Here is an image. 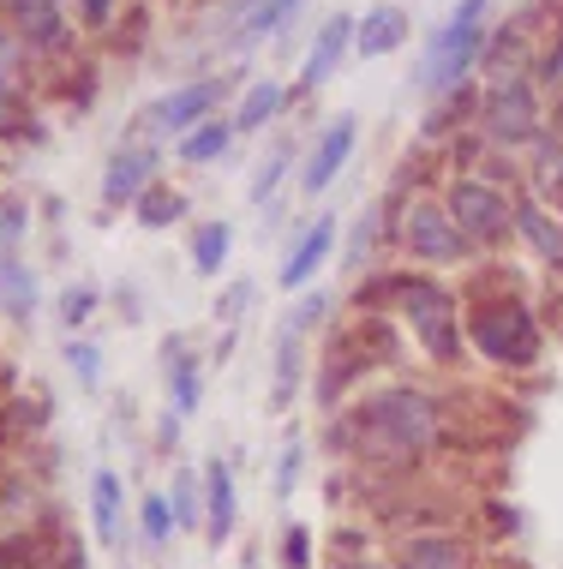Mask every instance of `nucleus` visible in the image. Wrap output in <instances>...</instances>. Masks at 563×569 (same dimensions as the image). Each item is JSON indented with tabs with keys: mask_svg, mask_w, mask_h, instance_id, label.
Instances as JSON below:
<instances>
[{
	"mask_svg": "<svg viewBox=\"0 0 563 569\" xmlns=\"http://www.w3.org/2000/svg\"><path fill=\"white\" fill-rule=\"evenodd\" d=\"M174 443H180V413L169 408V413L157 420V450H174Z\"/></svg>",
	"mask_w": 563,
	"mask_h": 569,
	"instance_id": "nucleus-44",
	"label": "nucleus"
},
{
	"mask_svg": "<svg viewBox=\"0 0 563 569\" xmlns=\"http://www.w3.org/2000/svg\"><path fill=\"white\" fill-rule=\"evenodd\" d=\"M30 234V198L24 192H0V252H19Z\"/></svg>",
	"mask_w": 563,
	"mask_h": 569,
	"instance_id": "nucleus-38",
	"label": "nucleus"
},
{
	"mask_svg": "<svg viewBox=\"0 0 563 569\" xmlns=\"http://www.w3.org/2000/svg\"><path fill=\"white\" fill-rule=\"evenodd\" d=\"M342 252V228L336 217H312L288 234L282 258H277V288L282 295H306L312 282H324V264Z\"/></svg>",
	"mask_w": 563,
	"mask_h": 569,
	"instance_id": "nucleus-10",
	"label": "nucleus"
},
{
	"mask_svg": "<svg viewBox=\"0 0 563 569\" xmlns=\"http://www.w3.org/2000/svg\"><path fill=\"white\" fill-rule=\"evenodd\" d=\"M384 217H390V246L414 270L444 276V270H462V264L474 270L480 264L474 240L455 228L444 192H384Z\"/></svg>",
	"mask_w": 563,
	"mask_h": 569,
	"instance_id": "nucleus-3",
	"label": "nucleus"
},
{
	"mask_svg": "<svg viewBox=\"0 0 563 569\" xmlns=\"http://www.w3.org/2000/svg\"><path fill=\"white\" fill-rule=\"evenodd\" d=\"M198 473H204V540H210V551H222L228 540H234V528H240L234 461H228V456H210Z\"/></svg>",
	"mask_w": 563,
	"mask_h": 569,
	"instance_id": "nucleus-14",
	"label": "nucleus"
},
{
	"mask_svg": "<svg viewBox=\"0 0 563 569\" xmlns=\"http://www.w3.org/2000/svg\"><path fill=\"white\" fill-rule=\"evenodd\" d=\"M157 168H162V144L127 127V138H120L109 150V162H102V204L132 210L150 187H157Z\"/></svg>",
	"mask_w": 563,
	"mask_h": 569,
	"instance_id": "nucleus-11",
	"label": "nucleus"
},
{
	"mask_svg": "<svg viewBox=\"0 0 563 569\" xmlns=\"http://www.w3.org/2000/svg\"><path fill=\"white\" fill-rule=\"evenodd\" d=\"M288 109H294V84H282V79H252V84L234 97V132H240V138L270 132Z\"/></svg>",
	"mask_w": 563,
	"mask_h": 569,
	"instance_id": "nucleus-19",
	"label": "nucleus"
},
{
	"mask_svg": "<svg viewBox=\"0 0 563 569\" xmlns=\"http://www.w3.org/2000/svg\"><path fill=\"white\" fill-rule=\"evenodd\" d=\"M187 252H192V270L204 276V282H217L228 270V258H234V222H222V217L198 222L187 234Z\"/></svg>",
	"mask_w": 563,
	"mask_h": 569,
	"instance_id": "nucleus-24",
	"label": "nucleus"
},
{
	"mask_svg": "<svg viewBox=\"0 0 563 569\" xmlns=\"http://www.w3.org/2000/svg\"><path fill=\"white\" fill-rule=\"evenodd\" d=\"M90 533H97V546H109V551L127 546V486H120L114 468L90 473Z\"/></svg>",
	"mask_w": 563,
	"mask_h": 569,
	"instance_id": "nucleus-18",
	"label": "nucleus"
},
{
	"mask_svg": "<svg viewBox=\"0 0 563 569\" xmlns=\"http://www.w3.org/2000/svg\"><path fill=\"white\" fill-rule=\"evenodd\" d=\"M522 168H527V192L545 198L552 210H563V138L552 127L522 150Z\"/></svg>",
	"mask_w": 563,
	"mask_h": 569,
	"instance_id": "nucleus-21",
	"label": "nucleus"
},
{
	"mask_svg": "<svg viewBox=\"0 0 563 569\" xmlns=\"http://www.w3.org/2000/svg\"><path fill=\"white\" fill-rule=\"evenodd\" d=\"M234 114H217V120H204V127H192L180 144H169L174 150V162L180 168H210V162H222L228 150H234Z\"/></svg>",
	"mask_w": 563,
	"mask_h": 569,
	"instance_id": "nucleus-23",
	"label": "nucleus"
},
{
	"mask_svg": "<svg viewBox=\"0 0 563 569\" xmlns=\"http://www.w3.org/2000/svg\"><path fill=\"white\" fill-rule=\"evenodd\" d=\"M174 533H180V521H174L169 486H162V491H144V498H139V540H144L150 551H162Z\"/></svg>",
	"mask_w": 563,
	"mask_h": 569,
	"instance_id": "nucleus-33",
	"label": "nucleus"
},
{
	"mask_svg": "<svg viewBox=\"0 0 563 569\" xmlns=\"http://www.w3.org/2000/svg\"><path fill=\"white\" fill-rule=\"evenodd\" d=\"M462 325H468V353H480L492 372H540L545 360V318L534 300L510 282H468L462 288Z\"/></svg>",
	"mask_w": 563,
	"mask_h": 569,
	"instance_id": "nucleus-2",
	"label": "nucleus"
},
{
	"mask_svg": "<svg viewBox=\"0 0 563 569\" xmlns=\"http://www.w3.org/2000/svg\"><path fill=\"white\" fill-rule=\"evenodd\" d=\"M534 84L545 90V102L563 97V30H545L540 54H534Z\"/></svg>",
	"mask_w": 563,
	"mask_h": 569,
	"instance_id": "nucleus-37",
	"label": "nucleus"
},
{
	"mask_svg": "<svg viewBox=\"0 0 563 569\" xmlns=\"http://www.w3.org/2000/svg\"><path fill=\"white\" fill-rule=\"evenodd\" d=\"M515 246H527V258H534L540 270L563 276V210H552L527 187L515 192Z\"/></svg>",
	"mask_w": 563,
	"mask_h": 569,
	"instance_id": "nucleus-13",
	"label": "nucleus"
},
{
	"mask_svg": "<svg viewBox=\"0 0 563 569\" xmlns=\"http://www.w3.org/2000/svg\"><path fill=\"white\" fill-rule=\"evenodd\" d=\"M354 150H360V114H348V109L330 114L324 127L306 138V157H300V174H294L300 198H324L342 180V168L354 162Z\"/></svg>",
	"mask_w": 563,
	"mask_h": 569,
	"instance_id": "nucleus-8",
	"label": "nucleus"
},
{
	"mask_svg": "<svg viewBox=\"0 0 563 569\" xmlns=\"http://www.w3.org/2000/svg\"><path fill=\"white\" fill-rule=\"evenodd\" d=\"M132 222H139L144 234L180 228V222H187V192H180V187H162V180H157V187H150L139 204H132Z\"/></svg>",
	"mask_w": 563,
	"mask_h": 569,
	"instance_id": "nucleus-28",
	"label": "nucleus"
},
{
	"mask_svg": "<svg viewBox=\"0 0 563 569\" xmlns=\"http://www.w3.org/2000/svg\"><path fill=\"white\" fill-rule=\"evenodd\" d=\"M348 54H354V12H330V19L318 24L306 60H300V72H294V102L318 97V90L336 79V67H342Z\"/></svg>",
	"mask_w": 563,
	"mask_h": 569,
	"instance_id": "nucleus-12",
	"label": "nucleus"
},
{
	"mask_svg": "<svg viewBox=\"0 0 563 569\" xmlns=\"http://www.w3.org/2000/svg\"><path fill=\"white\" fill-rule=\"evenodd\" d=\"M312 383V360L300 336L277 330V348H270V413H288L300 402V390Z\"/></svg>",
	"mask_w": 563,
	"mask_h": 569,
	"instance_id": "nucleus-16",
	"label": "nucleus"
},
{
	"mask_svg": "<svg viewBox=\"0 0 563 569\" xmlns=\"http://www.w3.org/2000/svg\"><path fill=\"white\" fill-rule=\"evenodd\" d=\"M42 420H49V402H30V396L12 390L7 402H0V426H7V443H19L30 432H42Z\"/></svg>",
	"mask_w": 563,
	"mask_h": 569,
	"instance_id": "nucleus-36",
	"label": "nucleus"
},
{
	"mask_svg": "<svg viewBox=\"0 0 563 569\" xmlns=\"http://www.w3.org/2000/svg\"><path fill=\"white\" fill-rule=\"evenodd\" d=\"M438 192H444L455 228L474 240L480 258H497V252H510V246H515V192L492 187L485 174H450Z\"/></svg>",
	"mask_w": 563,
	"mask_h": 569,
	"instance_id": "nucleus-5",
	"label": "nucleus"
},
{
	"mask_svg": "<svg viewBox=\"0 0 563 569\" xmlns=\"http://www.w3.org/2000/svg\"><path fill=\"white\" fill-rule=\"evenodd\" d=\"M390 246V217H384V204H366L354 217V228H348V240H342V270L354 276H366L372 264H378V252Z\"/></svg>",
	"mask_w": 563,
	"mask_h": 569,
	"instance_id": "nucleus-22",
	"label": "nucleus"
},
{
	"mask_svg": "<svg viewBox=\"0 0 563 569\" xmlns=\"http://www.w3.org/2000/svg\"><path fill=\"white\" fill-rule=\"evenodd\" d=\"M384 563L390 569H480L485 551L462 528H414V533H390Z\"/></svg>",
	"mask_w": 563,
	"mask_h": 569,
	"instance_id": "nucleus-9",
	"label": "nucleus"
},
{
	"mask_svg": "<svg viewBox=\"0 0 563 569\" xmlns=\"http://www.w3.org/2000/svg\"><path fill=\"white\" fill-rule=\"evenodd\" d=\"M72 109H97V67H79L72 60V90H67Z\"/></svg>",
	"mask_w": 563,
	"mask_h": 569,
	"instance_id": "nucleus-42",
	"label": "nucleus"
},
{
	"mask_svg": "<svg viewBox=\"0 0 563 569\" xmlns=\"http://www.w3.org/2000/svg\"><path fill=\"white\" fill-rule=\"evenodd\" d=\"M300 157H306V150H300L294 138H277V144L264 150V162L252 168V204H258V210H270V198L288 187V174L300 168Z\"/></svg>",
	"mask_w": 563,
	"mask_h": 569,
	"instance_id": "nucleus-27",
	"label": "nucleus"
},
{
	"mask_svg": "<svg viewBox=\"0 0 563 569\" xmlns=\"http://www.w3.org/2000/svg\"><path fill=\"white\" fill-rule=\"evenodd\" d=\"M60 353H67L72 378H79L84 390H97V383H102V348L84 342V336H67V348H60Z\"/></svg>",
	"mask_w": 563,
	"mask_h": 569,
	"instance_id": "nucleus-39",
	"label": "nucleus"
},
{
	"mask_svg": "<svg viewBox=\"0 0 563 569\" xmlns=\"http://www.w3.org/2000/svg\"><path fill=\"white\" fill-rule=\"evenodd\" d=\"M408 42H414V19H408V7L378 0V7L354 12V54L360 60H390V54H402Z\"/></svg>",
	"mask_w": 563,
	"mask_h": 569,
	"instance_id": "nucleus-15",
	"label": "nucleus"
},
{
	"mask_svg": "<svg viewBox=\"0 0 563 569\" xmlns=\"http://www.w3.org/2000/svg\"><path fill=\"white\" fill-rule=\"evenodd\" d=\"M30 312H37V270L19 252H0V318L30 325Z\"/></svg>",
	"mask_w": 563,
	"mask_h": 569,
	"instance_id": "nucleus-25",
	"label": "nucleus"
},
{
	"mask_svg": "<svg viewBox=\"0 0 563 569\" xmlns=\"http://www.w3.org/2000/svg\"><path fill=\"white\" fill-rule=\"evenodd\" d=\"M169 503H174L180 533H204V473H198V468H180L174 480H169Z\"/></svg>",
	"mask_w": 563,
	"mask_h": 569,
	"instance_id": "nucleus-32",
	"label": "nucleus"
},
{
	"mask_svg": "<svg viewBox=\"0 0 563 569\" xmlns=\"http://www.w3.org/2000/svg\"><path fill=\"white\" fill-rule=\"evenodd\" d=\"M480 120V79L474 84H455V90H444V97H432V109H425V120H420V144H450L455 132H468Z\"/></svg>",
	"mask_w": 563,
	"mask_h": 569,
	"instance_id": "nucleus-17",
	"label": "nucleus"
},
{
	"mask_svg": "<svg viewBox=\"0 0 563 569\" xmlns=\"http://www.w3.org/2000/svg\"><path fill=\"white\" fill-rule=\"evenodd\" d=\"M228 97H240L234 79H228V72H204V79L174 84V90H162L157 102H144L139 120H132V132H144V138H169V144H180V138H187L192 127L217 120Z\"/></svg>",
	"mask_w": 563,
	"mask_h": 569,
	"instance_id": "nucleus-7",
	"label": "nucleus"
},
{
	"mask_svg": "<svg viewBox=\"0 0 563 569\" xmlns=\"http://www.w3.org/2000/svg\"><path fill=\"white\" fill-rule=\"evenodd\" d=\"M247 306H252V282H234V288H228V295L217 300V312H222V330H234Z\"/></svg>",
	"mask_w": 563,
	"mask_h": 569,
	"instance_id": "nucleus-43",
	"label": "nucleus"
},
{
	"mask_svg": "<svg viewBox=\"0 0 563 569\" xmlns=\"http://www.w3.org/2000/svg\"><path fill=\"white\" fill-rule=\"evenodd\" d=\"M277 569H318V540L306 521H282L277 533Z\"/></svg>",
	"mask_w": 563,
	"mask_h": 569,
	"instance_id": "nucleus-35",
	"label": "nucleus"
},
{
	"mask_svg": "<svg viewBox=\"0 0 563 569\" xmlns=\"http://www.w3.org/2000/svg\"><path fill=\"white\" fill-rule=\"evenodd\" d=\"M97 306H102L97 288H84V282L60 288V325H67V330H84L90 318H97Z\"/></svg>",
	"mask_w": 563,
	"mask_h": 569,
	"instance_id": "nucleus-40",
	"label": "nucleus"
},
{
	"mask_svg": "<svg viewBox=\"0 0 563 569\" xmlns=\"http://www.w3.org/2000/svg\"><path fill=\"white\" fill-rule=\"evenodd\" d=\"M324 325H336V295H330V288H306V295L294 300V312H288L277 330L300 336V342H312V336L324 330Z\"/></svg>",
	"mask_w": 563,
	"mask_h": 569,
	"instance_id": "nucleus-30",
	"label": "nucleus"
},
{
	"mask_svg": "<svg viewBox=\"0 0 563 569\" xmlns=\"http://www.w3.org/2000/svg\"><path fill=\"white\" fill-rule=\"evenodd\" d=\"M72 19L102 37V30H114V19H120V0H72Z\"/></svg>",
	"mask_w": 563,
	"mask_h": 569,
	"instance_id": "nucleus-41",
	"label": "nucleus"
},
{
	"mask_svg": "<svg viewBox=\"0 0 563 569\" xmlns=\"http://www.w3.org/2000/svg\"><path fill=\"white\" fill-rule=\"evenodd\" d=\"M450 408L432 383L390 378L360 390L342 413H330V456H342L366 480H414V473L450 443Z\"/></svg>",
	"mask_w": 563,
	"mask_h": 569,
	"instance_id": "nucleus-1",
	"label": "nucleus"
},
{
	"mask_svg": "<svg viewBox=\"0 0 563 569\" xmlns=\"http://www.w3.org/2000/svg\"><path fill=\"white\" fill-rule=\"evenodd\" d=\"M37 72H42V60L30 54V42L19 37V30L0 19V84H12V90H24V97H30Z\"/></svg>",
	"mask_w": 563,
	"mask_h": 569,
	"instance_id": "nucleus-29",
	"label": "nucleus"
},
{
	"mask_svg": "<svg viewBox=\"0 0 563 569\" xmlns=\"http://www.w3.org/2000/svg\"><path fill=\"white\" fill-rule=\"evenodd\" d=\"M480 138L497 150H515L522 157L527 144L545 132V90L534 79H492L480 84Z\"/></svg>",
	"mask_w": 563,
	"mask_h": 569,
	"instance_id": "nucleus-6",
	"label": "nucleus"
},
{
	"mask_svg": "<svg viewBox=\"0 0 563 569\" xmlns=\"http://www.w3.org/2000/svg\"><path fill=\"white\" fill-rule=\"evenodd\" d=\"M300 480H306V438L288 432V438H282V456H277V473H270V498L288 503V498L300 491Z\"/></svg>",
	"mask_w": 563,
	"mask_h": 569,
	"instance_id": "nucleus-34",
	"label": "nucleus"
},
{
	"mask_svg": "<svg viewBox=\"0 0 563 569\" xmlns=\"http://www.w3.org/2000/svg\"><path fill=\"white\" fill-rule=\"evenodd\" d=\"M162 378H169V408L192 420L204 408V360L187 342H162Z\"/></svg>",
	"mask_w": 563,
	"mask_h": 569,
	"instance_id": "nucleus-20",
	"label": "nucleus"
},
{
	"mask_svg": "<svg viewBox=\"0 0 563 569\" xmlns=\"http://www.w3.org/2000/svg\"><path fill=\"white\" fill-rule=\"evenodd\" d=\"M0 138H7V144H37L42 138L37 102H30L24 90H12V84H0Z\"/></svg>",
	"mask_w": 563,
	"mask_h": 569,
	"instance_id": "nucleus-31",
	"label": "nucleus"
},
{
	"mask_svg": "<svg viewBox=\"0 0 563 569\" xmlns=\"http://www.w3.org/2000/svg\"><path fill=\"white\" fill-rule=\"evenodd\" d=\"M485 37H492V0H455V7L444 12V24H432V37L420 42L414 90L432 102V97H444V90H455V84H474Z\"/></svg>",
	"mask_w": 563,
	"mask_h": 569,
	"instance_id": "nucleus-4",
	"label": "nucleus"
},
{
	"mask_svg": "<svg viewBox=\"0 0 563 569\" xmlns=\"http://www.w3.org/2000/svg\"><path fill=\"white\" fill-rule=\"evenodd\" d=\"M300 12H306V0H258L252 7V19L234 30V49H252V42H270V37H288V30H294V19Z\"/></svg>",
	"mask_w": 563,
	"mask_h": 569,
	"instance_id": "nucleus-26",
	"label": "nucleus"
}]
</instances>
